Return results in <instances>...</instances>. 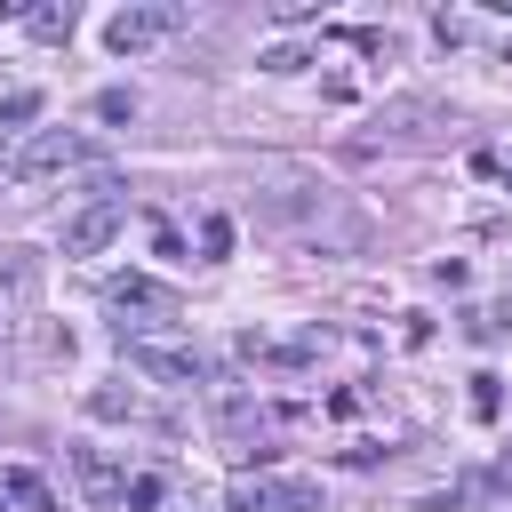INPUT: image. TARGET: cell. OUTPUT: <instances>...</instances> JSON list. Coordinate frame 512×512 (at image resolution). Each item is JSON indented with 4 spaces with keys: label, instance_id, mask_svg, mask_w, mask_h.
I'll return each instance as SVG.
<instances>
[{
    "label": "cell",
    "instance_id": "1",
    "mask_svg": "<svg viewBox=\"0 0 512 512\" xmlns=\"http://www.w3.org/2000/svg\"><path fill=\"white\" fill-rule=\"evenodd\" d=\"M88 160H96V144H88L80 128H32V136H16V144L0 152V176H16V184H40V176L88 168Z\"/></svg>",
    "mask_w": 512,
    "mask_h": 512
},
{
    "label": "cell",
    "instance_id": "2",
    "mask_svg": "<svg viewBox=\"0 0 512 512\" xmlns=\"http://www.w3.org/2000/svg\"><path fill=\"white\" fill-rule=\"evenodd\" d=\"M224 504L232 512H320V488L312 480H280V472H240Z\"/></svg>",
    "mask_w": 512,
    "mask_h": 512
},
{
    "label": "cell",
    "instance_id": "3",
    "mask_svg": "<svg viewBox=\"0 0 512 512\" xmlns=\"http://www.w3.org/2000/svg\"><path fill=\"white\" fill-rule=\"evenodd\" d=\"M120 352H128V368H144L152 384H200V352H184V344H160V336L120 328Z\"/></svg>",
    "mask_w": 512,
    "mask_h": 512
},
{
    "label": "cell",
    "instance_id": "4",
    "mask_svg": "<svg viewBox=\"0 0 512 512\" xmlns=\"http://www.w3.org/2000/svg\"><path fill=\"white\" fill-rule=\"evenodd\" d=\"M176 32V8H120L112 24H104V40H112V56H136V48H152V40H168Z\"/></svg>",
    "mask_w": 512,
    "mask_h": 512
},
{
    "label": "cell",
    "instance_id": "5",
    "mask_svg": "<svg viewBox=\"0 0 512 512\" xmlns=\"http://www.w3.org/2000/svg\"><path fill=\"white\" fill-rule=\"evenodd\" d=\"M104 304H112V312H160V320H176V312H184V304H176V288H160V280H144V272L104 280Z\"/></svg>",
    "mask_w": 512,
    "mask_h": 512
},
{
    "label": "cell",
    "instance_id": "6",
    "mask_svg": "<svg viewBox=\"0 0 512 512\" xmlns=\"http://www.w3.org/2000/svg\"><path fill=\"white\" fill-rule=\"evenodd\" d=\"M120 216H128L120 200H96V208H80V216L64 224V256H96V248L120 232Z\"/></svg>",
    "mask_w": 512,
    "mask_h": 512
},
{
    "label": "cell",
    "instance_id": "7",
    "mask_svg": "<svg viewBox=\"0 0 512 512\" xmlns=\"http://www.w3.org/2000/svg\"><path fill=\"white\" fill-rule=\"evenodd\" d=\"M72 472H80L88 504H128V472H120L104 448H72Z\"/></svg>",
    "mask_w": 512,
    "mask_h": 512
},
{
    "label": "cell",
    "instance_id": "8",
    "mask_svg": "<svg viewBox=\"0 0 512 512\" xmlns=\"http://www.w3.org/2000/svg\"><path fill=\"white\" fill-rule=\"evenodd\" d=\"M0 496H8L16 512H56V496H48V480H40L32 464H8V472H0Z\"/></svg>",
    "mask_w": 512,
    "mask_h": 512
},
{
    "label": "cell",
    "instance_id": "9",
    "mask_svg": "<svg viewBox=\"0 0 512 512\" xmlns=\"http://www.w3.org/2000/svg\"><path fill=\"white\" fill-rule=\"evenodd\" d=\"M24 24H32V40H72L80 8H72V0H64V8H24Z\"/></svg>",
    "mask_w": 512,
    "mask_h": 512
},
{
    "label": "cell",
    "instance_id": "10",
    "mask_svg": "<svg viewBox=\"0 0 512 512\" xmlns=\"http://www.w3.org/2000/svg\"><path fill=\"white\" fill-rule=\"evenodd\" d=\"M24 120H40V88H8L0 96V128H24Z\"/></svg>",
    "mask_w": 512,
    "mask_h": 512
},
{
    "label": "cell",
    "instance_id": "11",
    "mask_svg": "<svg viewBox=\"0 0 512 512\" xmlns=\"http://www.w3.org/2000/svg\"><path fill=\"white\" fill-rule=\"evenodd\" d=\"M496 408H504V384H496V376H472V416L496 424Z\"/></svg>",
    "mask_w": 512,
    "mask_h": 512
},
{
    "label": "cell",
    "instance_id": "12",
    "mask_svg": "<svg viewBox=\"0 0 512 512\" xmlns=\"http://www.w3.org/2000/svg\"><path fill=\"white\" fill-rule=\"evenodd\" d=\"M88 416H144L136 392H88Z\"/></svg>",
    "mask_w": 512,
    "mask_h": 512
},
{
    "label": "cell",
    "instance_id": "13",
    "mask_svg": "<svg viewBox=\"0 0 512 512\" xmlns=\"http://www.w3.org/2000/svg\"><path fill=\"white\" fill-rule=\"evenodd\" d=\"M96 120H112V128L136 120V96H128V88H104V96H96Z\"/></svg>",
    "mask_w": 512,
    "mask_h": 512
},
{
    "label": "cell",
    "instance_id": "14",
    "mask_svg": "<svg viewBox=\"0 0 512 512\" xmlns=\"http://www.w3.org/2000/svg\"><path fill=\"white\" fill-rule=\"evenodd\" d=\"M200 256H232V216H208L200 224Z\"/></svg>",
    "mask_w": 512,
    "mask_h": 512
},
{
    "label": "cell",
    "instance_id": "15",
    "mask_svg": "<svg viewBox=\"0 0 512 512\" xmlns=\"http://www.w3.org/2000/svg\"><path fill=\"white\" fill-rule=\"evenodd\" d=\"M144 504H160V472H136L128 480V512H144Z\"/></svg>",
    "mask_w": 512,
    "mask_h": 512
},
{
    "label": "cell",
    "instance_id": "16",
    "mask_svg": "<svg viewBox=\"0 0 512 512\" xmlns=\"http://www.w3.org/2000/svg\"><path fill=\"white\" fill-rule=\"evenodd\" d=\"M512 328V304H488V312H472V336H504Z\"/></svg>",
    "mask_w": 512,
    "mask_h": 512
},
{
    "label": "cell",
    "instance_id": "17",
    "mask_svg": "<svg viewBox=\"0 0 512 512\" xmlns=\"http://www.w3.org/2000/svg\"><path fill=\"white\" fill-rule=\"evenodd\" d=\"M496 472H504V488H512V448H504V464H496Z\"/></svg>",
    "mask_w": 512,
    "mask_h": 512
},
{
    "label": "cell",
    "instance_id": "18",
    "mask_svg": "<svg viewBox=\"0 0 512 512\" xmlns=\"http://www.w3.org/2000/svg\"><path fill=\"white\" fill-rule=\"evenodd\" d=\"M0 512H8V496H0Z\"/></svg>",
    "mask_w": 512,
    "mask_h": 512
},
{
    "label": "cell",
    "instance_id": "19",
    "mask_svg": "<svg viewBox=\"0 0 512 512\" xmlns=\"http://www.w3.org/2000/svg\"><path fill=\"white\" fill-rule=\"evenodd\" d=\"M504 184H512V168H504Z\"/></svg>",
    "mask_w": 512,
    "mask_h": 512
}]
</instances>
